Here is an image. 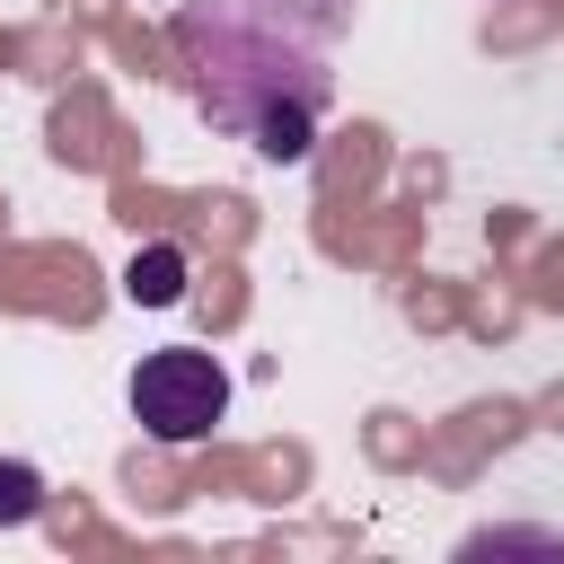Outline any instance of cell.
Masks as SVG:
<instances>
[{
  "mask_svg": "<svg viewBox=\"0 0 564 564\" xmlns=\"http://www.w3.org/2000/svg\"><path fill=\"white\" fill-rule=\"evenodd\" d=\"M176 44L194 62V88L212 123H229L264 159H308L317 106H326V26H291L273 0H194L176 18Z\"/></svg>",
  "mask_w": 564,
  "mask_h": 564,
  "instance_id": "1",
  "label": "cell"
},
{
  "mask_svg": "<svg viewBox=\"0 0 564 564\" xmlns=\"http://www.w3.org/2000/svg\"><path fill=\"white\" fill-rule=\"evenodd\" d=\"M220 414H229V370H220L212 352L167 344V352H150V361L132 370V423H141L150 441L185 449V441H203Z\"/></svg>",
  "mask_w": 564,
  "mask_h": 564,
  "instance_id": "2",
  "label": "cell"
},
{
  "mask_svg": "<svg viewBox=\"0 0 564 564\" xmlns=\"http://www.w3.org/2000/svg\"><path fill=\"white\" fill-rule=\"evenodd\" d=\"M123 300H132V308H176V300H185V247L150 238V247L123 264Z\"/></svg>",
  "mask_w": 564,
  "mask_h": 564,
  "instance_id": "3",
  "label": "cell"
},
{
  "mask_svg": "<svg viewBox=\"0 0 564 564\" xmlns=\"http://www.w3.org/2000/svg\"><path fill=\"white\" fill-rule=\"evenodd\" d=\"M35 511H44V476L18 467V458H0V529H18V520H35Z\"/></svg>",
  "mask_w": 564,
  "mask_h": 564,
  "instance_id": "4",
  "label": "cell"
}]
</instances>
